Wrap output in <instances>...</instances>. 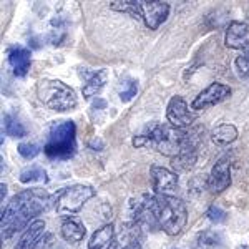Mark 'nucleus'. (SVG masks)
Here are the masks:
<instances>
[{
	"label": "nucleus",
	"instance_id": "nucleus-19",
	"mask_svg": "<svg viewBox=\"0 0 249 249\" xmlns=\"http://www.w3.org/2000/svg\"><path fill=\"white\" fill-rule=\"evenodd\" d=\"M62 236L68 243H80V241L85 239L87 228H85V224L80 223L78 219L68 218L63 221V224H62Z\"/></svg>",
	"mask_w": 249,
	"mask_h": 249
},
{
	"label": "nucleus",
	"instance_id": "nucleus-16",
	"mask_svg": "<svg viewBox=\"0 0 249 249\" xmlns=\"http://www.w3.org/2000/svg\"><path fill=\"white\" fill-rule=\"evenodd\" d=\"M224 246H226V239L223 232L214 230H204L198 232L193 241V249H224Z\"/></svg>",
	"mask_w": 249,
	"mask_h": 249
},
{
	"label": "nucleus",
	"instance_id": "nucleus-1",
	"mask_svg": "<svg viewBox=\"0 0 249 249\" xmlns=\"http://www.w3.org/2000/svg\"><path fill=\"white\" fill-rule=\"evenodd\" d=\"M53 204V196H50L42 188H29L12 196L10 201L2 210L0 228L2 241L10 239L17 231L29 228L38 214L47 211Z\"/></svg>",
	"mask_w": 249,
	"mask_h": 249
},
{
	"label": "nucleus",
	"instance_id": "nucleus-31",
	"mask_svg": "<svg viewBox=\"0 0 249 249\" xmlns=\"http://www.w3.org/2000/svg\"><path fill=\"white\" fill-rule=\"evenodd\" d=\"M238 249H249V246H238Z\"/></svg>",
	"mask_w": 249,
	"mask_h": 249
},
{
	"label": "nucleus",
	"instance_id": "nucleus-26",
	"mask_svg": "<svg viewBox=\"0 0 249 249\" xmlns=\"http://www.w3.org/2000/svg\"><path fill=\"white\" fill-rule=\"evenodd\" d=\"M206 216L208 219L213 221V223H224V221L228 219V213L224 210H221L219 206H216V204H213V206L210 208V210L206 211Z\"/></svg>",
	"mask_w": 249,
	"mask_h": 249
},
{
	"label": "nucleus",
	"instance_id": "nucleus-4",
	"mask_svg": "<svg viewBox=\"0 0 249 249\" xmlns=\"http://www.w3.org/2000/svg\"><path fill=\"white\" fill-rule=\"evenodd\" d=\"M77 151V126L71 120L57 122L50 126L43 153L50 160H70Z\"/></svg>",
	"mask_w": 249,
	"mask_h": 249
},
{
	"label": "nucleus",
	"instance_id": "nucleus-9",
	"mask_svg": "<svg viewBox=\"0 0 249 249\" xmlns=\"http://www.w3.org/2000/svg\"><path fill=\"white\" fill-rule=\"evenodd\" d=\"M166 120L171 126L179 128V130H186V128L193 126V123H195V120H196V115L190 110V107L184 102L183 96L176 95V96H173L170 100V103H168Z\"/></svg>",
	"mask_w": 249,
	"mask_h": 249
},
{
	"label": "nucleus",
	"instance_id": "nucleus-12",
	"mask_svg": "<svg viewBox=\"0 0 249 249\" xmlns=\"http://www.w3.org/2000/svg\"><path fill=\"white\" fill-rule=\"evenodd\" d=\"M48 239H50V236L47 234L45 221L35 219L34 223L23 231V234L20 236L17 246L14 249H43Z\"/></svg>",
	"mask_w": 249,
	"mask_h": 249
},
{
	"label": "nucleus",
	"instance_id": "nucleus-7",
	"mask_svg": "<svg viewBox=\"0 0 249 249\" xmlns=\"http://www.w3.org/2000/svg\"><path fill=\"white\" fill-rule=\"evenodd\" d=\"M130 214L133 223L140 228L156 231L160 230L158 223V198L156 195H142L138 198L131 199L130 203Z\"/></svg>",
	"mask_w": 249,
	"mask_h": 249
},
{
	"label": "nucleus",
	"instance_id": "nucleus-28",
	"mask_svg": "<svg viewBox=\"0 0 249 249\" xmlns=\"http://www.w3.org/2000/svg\"><path fill=\"white\" fill-rule=\"evenodd\" d=\"M103 146H105V144H103L102 140H98V138H95V140H91V142H90V148H98V150H103Z\"/></svg>",
	"mask_w": 249,
	"mask_h": 249
},
{
	"label": "nucleus",
	"instance_id": "nucleus-8",
	"mask_svg": "<svg viewBox=\"0 0 249 249\" xmlns=\"http://www.w3.org/2000/svg\"><path fill=\"white\" fill-rule=\"evenodd\" d=\"M231 93L232 91L228 85L219 82H213L211 85H208L203 91H199L195 96V100L191 103V110L201 111V110H208L211 107H216L219 103H223L224 100L230 98Z\"/></svg>",
	"mask_w": 249,
	"mask_h": 249
},
{
	"label": "nucleus",
	"instance_id": "nucleus-29",
	"mask_svg": "<svg viewBox=\"0 0 249 249\" xmlns=\"http://www.w3.org/2000/svg\"><path fill=\"white\" fill-rule=\"evenodd\" d=\"M123 249H142V244L140 241H133V243H128Z\"/></svg>",
	"mask_w": 249,
	"mask_h": 249
},
{
	"label": "nucleus",
	"instance_id": "nucleus-2",
	"mask_svg": "<svg viewBox=\"0 0 249 249\" xmlns=\"http://www.w3.org/2000/svg\"><path fill=\"white\" fill-rule=\"evenodd\" d=\"M186 130L175 128L170 123H153L144 128L140 135H135L133 146H150L158 153L170 156L173 160L181 153L184 138H186Z\"/></svg>",
	"mask_w": 249,
	"mask_h": 249
},
{
	"label": "nucleus",
	"instance_id": "nucleus-23",
	"mask_svg": "<svg viewBox=\"0 0 249 249\" xmlns=\"http://www.w3.org/2000/svg\"><path fill=\"white\" fill-rule=\"evenodd\" d=\"M110 9L128 14L133 18H142V7H140V2H130V0H126V2H111Z\"/></svg>",
	"mask_w": 249,
	"mask_h": 249
},
{
	"label": "nucleus",
	"instance_id": "nucleus-27",
	"mask_svg": "<svg viewBox=\"0 0 249 249\" xmlns=\"http://www.w3.org/2000/svg\"><path fill=\"white\" fill-rule=\"evenodd\" d=\"M234 65H236V70H238V73L241 75V77L249 78V55L248 53L236 57Z\"/></svg>",
	"mask_w": 249,
	"mask_h": 249
},
{
	"label": "nucleus",
	"instance_id": "nucleus-6",
	"mask_svg": "<svg viewBox=\"0 0 249 249\" xmlns=\"http://www.w3.org/2000/svg\"><path fill=\"white\" fill-rule=\"evenodd\" d=\"M96 195V190L90 184H73L62 188L53 195V206L58 216L70 218L85 206L87 201Z\"/></svg>",
	"mask_w": 249,
	"mask_h": 249
},
{
	"label": "nucleus",
	"instance_id": "nucleus-14",
	"mask_svg": "<svg viewBox=\"0 0 249 249\" xmlns=\"http://www.w3.org/2000/svg\"><path fill=\"white\" fill-rule=\"evenodd\" d=\"M224 43L232 50H248L249 48V25L246 22H231L228 25Z\"/></svg>",
	"mask_w": 249,
	"mask_h": 249
},
{
	"label": "nucleus",
	"instance_id": "nucleus-5",
	"mask_svg": "<svg viewBox=\"0 0 249 249\" xmlns=\"http://www.w3.org/2000/svg\"><path fill=\"white\" fill-rule=\"evenodd\" d=\"M156 198H158L160 230H163L168 236L179 234L188 221L186 204L176 196H156Z\"/></svg>",
	"mask_w": 249,
	"mask_h": 249
},
{
	"label": "nucleus",
	"instance_id": "nucleus-17",
	"mask_svg": "<svg viewBox=\"0 0 249 249\" xmlns=\"http://www.w3.org/2000/svg\"><path fill=\"white\" fill-rule=\"evenodd\" d=\"M115 228L113 224H103L90 238L88 249H111L115 246Z\"/></svg>",
	"mask_w": 249,
	"mask_h": 249
},
{
	"label": "nucleus",
	"instance_id": "nucleus-11",
	"mask_svg": "<svg viewBox=\"0 0 249 249\" xmlns=\"http://www.w3.org/2000/svg\"><path fill=\"white\" fill-rule=\"evenodd\" d=\"M142 7V18L144 20V25L150 30H156L163 22H166L170 15V3L160 2V0H144L140 2Z\"/></svg>",
	"mask_w": 249,
	"mask_h": 249
},
{
	"label": "nucleus",
	"instance_id": "nucleus-13",
	"mask_svg": "<svg viewBox=\"0 0 249 249\" xmlns=\"http://www.w3.org/2000/svg\"><path fill=\"white\" fill-rule=\"evenodd\" d=\"M231 186V160L228 156L218 160L208 178V190L214 195L223 193Z\"/></svg>",
	"mask_w": 249,
	"mask_h": 249
},
{
	"label": "nucleus",
	"instance_id": "nucleus-24",
	"mask_svg": "<svg viewBox=\"0 0 249 249\" xmlns=\"http://www.w3.org/2000/svg\"><path fill=\"white\" fill-rule=\"evenodd\" d=\"M136 93H138V82L133 78H124L120 88V100L123 103H128L135 98Z\"/></svg>",
	"mask_w": 249,
	"mask_h": 249
},
{
	"label": "nucleus",
	"instance_id": "nucleus-25",
	"mask_svg": "<svg viewBox=\"0 0 249 249\" xmlns=\"http://www.w3.org/2000/svg\"><path fill=\"white\" fill-rule=\"evenodd\" d=\"M40 151H42V148H40L37 143H20L18 144V153L25 160L35 158V156L40 155Z\"/></svg>",
	"mask_w": 249,
	"mask_h": 249
},
{
	"label": "nucleus",
	"instance_id": "nucleus-15",
	"mask_svg": "<svg viewBox=\"0 0 249 249\" xmlns=\"http://www.w3.org/2000/svg\"><path fill=\"white\" fill-rule=\"evenodd\" d=\"M7 58H9V63L15 77L23 78L29 73L30 65H32V53L29 48H25L22 45L10 47L9 50H7Z\"/></svg>",
	"mask_w": 249,
	"mask_h": 249
},
{
	"label": "nucleus",
	"instance_id": "nucleus-22",
	"mask_svg": "<svg viewBox=\"0 0 249 249\" xmlns=\"http://www.w3.org/2000/svg\"><path fill=\"white\" fill-rule=\"evenodd\" d=\"M18 181L23 184H32V183H47L48 176L47 171L40 166H30L27 170H23L18 176Z\"/></svg>",
	"mask_w": 249,
	"mask_h": 249
},
{
	"label": "nucleus",
	"instance_id": "nucleus-3",
	"mask_svg": "<svg viewBox=\"0 0 249 249\" xmlns=\"http://www.w3.org/2000/svg\"><path fill=\"white\" fill-rule=\"evenodd\" d=\"M38 100L53 111H71L78 105L77 93L71 87L57 78H42L35 85Z\"/></svg>",
	"mask_w": 249,
	"mask_h": 249
},
{
	"label": "nucleus",
	"instance_id": "nucleus-21",
	"mask_svg": "<svg viewBox=\"0 0 249 249\" xmlns=\"http://www.w3.org/2000/svg\"><path fill=\"white\" fill-rule=\"evenodd\" d=\"M3 130L5 133L12 136V138H23L27 135V130L23 126V123H20V120L15 115L7 113L3 116Z\"/></svg>",
	"mask_w": 249,
	"mask_h": 249
},
{
	"label": "nucleus",
	"instance_id": "nucleus-18",
	"mask_svg": "<svg viewBox=\"0 0 249 249\" xmlns=\"http://www.w3.org/2000/svg\"><path fill=\"white\" fill-rule=\"evenodd\" d=\"M108 82V71L105 68H100V70L93 71V73L90 75V77L87 78V82L83 83V96L85 98H93L100 93V91L103 90V87L107 85Z\"/></svg>",
	"mask_w": 249,
	"mask_h": 249
},
{
	"label": "nucleus",
	"instance_id": "nucleus-20",
	"mask_svg": "<svg viewBox=\"0 0 249 249\" xmlns=\"http://www.w3.org/2000/svg\"><path fill=\"white\" fill-rule=\"evenodd\" d=\"M211 140L214 144L226 146V144H230V143L238 140V128L231 123H221V124H218V126L213 128Z\"/></svg>",
	"mask_w": 249,
	"mask_h": 249
},
{
	"label": "nucleus",
	"instance_id": "nucleus-30",
	"mask_svg": "<svg viewBox=\"0 0 249 249\" xmlns=\"http://www.w3.org/2000/svg\"><path fill=\"white\" fill-rule=\"evenodd\" d=\"M0 190H2V201H3V198H5V195H7V186L2 183V186H0Z\"/></svg>",
	"mask_w": 249,
	"mask_h": 249
},
{
	"label": "nucleus",
	"instance_id": "nucleus-10",
	"mask_svg": "<svg viewBox=\"0 0 249 249\" xmlns=\"http://www.w3.org/2000/svg\"><path fill=\"white\" fill-rule=\"evenodd\" d=\"M151 186L156 196H173L178 190V175L164 166L153 164L150 170Z\"/></svg>",
	"mask_w": 249,
	"mask_h": 249
}]
</instances>
